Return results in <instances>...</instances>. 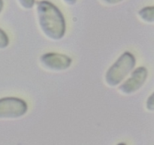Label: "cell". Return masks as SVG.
<instances>
[{"label": "cell", "instance_id": "cell-5", "mask_svg": "<svg viewBox=\"0 0 154 145\" xmlns=\"http://www.w3.org/2000/svg\"><path fill=\"white\" fill-rule=\"evenodd\" d=\"M41 63L44 67L51 70L61 71L67 69L72 65V58L66 54L50 52L41 57Z\"/></svg>", "mask_w": 154, "mask_h": 145}, {"label": "cell", "instance_id": "cell-3", "mask_svg": "<svg viewBox=\"0 0 154 145\" xmlns=\"http://www.w3.org/2000/svg\"><path fill=\"white\" fill-rule=\"evenodd\" d=\"M28 110L26 101L15 97L0 98V119H17Z\"/></svg>", "mask_w": 154, "mask_h": 145}, {"label": "cell", "instance_id": "cell-12", "mask_svg": "<svg viewBox=\"0 0 154 145\" xmlns=\"http://www.w3.org/2000/svg\"><path fill=\"white\" fill-rule=\"evenodd\" d=\"M3 6H4V2H3V0H0V13H1L2 10Z\"/></svg>", "mask_w": 154, "mask_h": 145}, {"label": "cell", "instance_id": "cell-1", "mask_svg": "<svg viewBox=\"0 0 154 145\" xmlns=\"http://www.w3.org/2000/svg\"><path fill=\"white\" fill-rule=\"evenodd\" d=\"M36 12L39 26L44 34L52 40H60L66 34L65 18L60 9L50 2H36Z\"/></svg>", "mask_w": 154, "mask_h": 145}, {"label": "cell", "instance_id": "cell-10", "mask_svg": "<svg viewBox=\"0 0 154 145\" xmlns=\"http://www.w3.org/2000/svg\"><path fill=\"white\" fill-rule=\"evenodd\" d=\"M100 1L106 5H117V4H119V3L122 2L123 0H100Z\"/></svg>", "mask_w": 154, "mask_h": 145}, {"label": "cell", "instance_id": "cell-7", "mask_svg": "<svg viewBox=\"0 0 154 145\" xmlns=\"http://www.w3.org/2000/svg\"><path fill=\"white\" fill-rule=\"evenodd\" d=\"M9 44V39L7 34L0 29V49L7 48Z\"/></svg>", "mask_w": 154, "mask_h": 145}, {"label": "cell", "instance_id": "cell-9", "mask_svg": "<svg viewBox=\"0 0 154 145\" xmlns=\"http://www.w3.org/2000/svg\"><path fill=\"white\" fill-rule=\"evenodd\" d=\"M147 108L148 110L153 111V95L152 94L147 101Z\"/></svg>", "mask_w": 154, "mask_h": 145}, {"label": "cell", "instance_id": "cell-8", "mask_svg": "<svg viewBox=\"0 0 154 145\" xmlns=\"http://www.w3.org/2000/svg\"><path fill=\"white\" fill-rule=\"evenodd\" d=\"M17 2L21 8L26 10L32 9L35 4V0H17Z\"/></svg>", "mask_w": 154, "mask_h": 145}, {"label": "cell", "instance_id": "cell-6", "mask_svg": "<svg viewBox=\"0 0 154 145\" xmlns=\"http://www.w3.org/2000/svg\"><path fill=\"white\" fill-rule=\"evenodd\" d=\"M138 16L141 20L147 23H153V6H147L143 8L138 11Z\"/></svg>", "mask_w": 154, "mask_h": 145}, {"label": "cell", "instance_id": "cell-4", "mask_svg": "<svg viewBox=\"0 0 154 145\" xmlns=\"http://www.w3.org/2000/svg\"><path fill=\"white\" fill-rule=\"evenodd\" d=\"M148 72L144 66H139L133 71L130 77L119 87V91L124 95H131L139 90L147 79Z\"/></svg>", "mask_w": 154, "mask_h": 145}, {"label": "cell", "instance_id": "cell-11", "mask_svg": "<svg viewBox=\"0 0 154 145\" xmlns=\"http://www.w3.org/2000/svg\"><path fill=\"white\" fill-rule=\"evenodd\" d=\"M63 2L65 3V4H66L67 5H69V6H72V5H74L76 3L77 0H63Z\"/></svg>", "mask_w": 154, "mask_h": 145}, {"label": "cell", "instance_id": "cell-2", "mask_svg": "<svg viewBox=\"0 0 154 145\" xmlns=\"http://www.w3.org/2000/svg\"><path fill=\"white\" fill-rule=\"evenodd\" d=\"M136 64L135 57L132 53H123L105 74V82L110 87H116L132 71Z\"/></svg>", "mask_w": 154, "mask_h": 145}]
</instances>
